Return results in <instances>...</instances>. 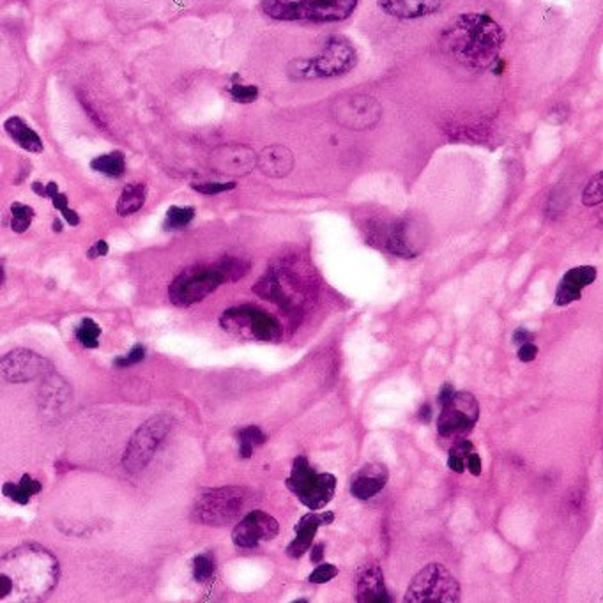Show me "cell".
Here are the masks:
<instances>
[{
	"mask_svg": "<svg viewBox=\"0 0 603 603\" xmlns=\"http://www.w3.org/2000/svg\"><path fill=\"white\" fill-rule=\"evenodd\" d=\"M60 567L44 547L27 543L7 552L0 561V600L11 595L16 602H37L57 586Z\"/></svg>",
	"mask_w": 603,
	"mask_h": 603,
	"instance_id": "obj_1",
	"label": "cell"
},
{
	"mask_svg": "<svg viewBox=\"0 0 603 603\" xmlns=\"http://www.w3.org/2000/svg\"><path fill=\"white\" fill-rule=\"evenodd\" d=\"M503 44V27L483 12H465L453 18L440 36V46L446 55L472 71L492 69Z\"/></svg>",
	"mask_w": 603,
	"mask_h": 603,
	"instance_id": "obj_2",
	"label": "cell"
},
{
	"mask_svg": "<svg viewBox=\"0 0 603 603\" xmlns=\"http://www.w3.org/2000/svg\"><path fill=\"white\" fill-rule=\"evenodd\" d=\"M255 494L244 487H223L201 494L194 504L192 519L203 526L221 528L250 513Z\"/></svg>",
	"mask_w": 603,
	"mask_h": 603,
	"instance_id": "obj_3",
	"label": "cell"
},
{
	"mask_svg": "<svg viewBox=\"0 0 603 603\" xmlns=\"http://www.w3.org/2000/svg\"><path fill=\"white\" fill-rule=\"evenodd\" d=\"M310 283L305 282V278L292 271L290 266H273L266 271V274L258 280V283L253 287V292L274 303L289 315H298L308 296H310Z\"/></svg>",
	"mask_w": 603,
	"mask_h": 603,
	"instance_id": "obj_4",
	"label": "cell"
},
{
	"mask_svg": "<svg viewBox=\"0 0 603 603\" xmlns=\"http://www.w3.org/2000/svg\"><path fill=\"white\" fill-rule=\"evenodd\" d=\"M358 0H264V12L274 20H305L315 23L342 21L349 18Z\"/></svg>",
	"mask_w": 603,
	"mask_h": 603,
	"instance_id": "obj_5",
	"label": "cell"
},
{
	"mask_svg": "<svg viewBox=\"0 0 603 603\" xmlns=\"http://www.w3.org/2000/svg\"><path fill=\"white\" fill-rule=\"evenodd\" d=\"M358 62L356 50L344 37H331L326 48L315 59L294 60L289 73L294 78H324L349 73Z\"/></svg>",
	"mask_w": 603,
	"mask_h": 603,
	"instance_id": "obj_6",
	"label": "cell"
},
{
	"mask_svg": "<svg viewBox=\"0 0 603 603\" xmlns=\"http://www.w3.org/2000/svg\"><path fill=\"white\" fill-rule=\"evenodd\" d=\"M174 419L167 414L155 416L147 419L130 439L126 451L123 455V465L130 474L142 472L149 462L155 458L160 444L171 433Z\"/></svg>",
	"mask_w": 603,
	"mask_h": 603,
	"instance_id": "obj_7",
	"label": "cell"
},
{
	"mask_svg": "<svg viewBox=\"0 0 603 603\" xmlns=\"http://www.w3.org/2000/svg\"><path fill=\"white\" fill-rule=\"evenodd\" d=\"M287 487L310 510H322L331 503L337 490V478L329 472H315L306 456H298Z\"/></svg>",
	"mask_w": 603,
	"mask_h": 603,
	"instance_id": "obj_8",
	"label": "cell"
},
{
	"mask_svg": "<svg viewBox=\"0 0 603 603\" xmlns=\"http://www.w3.org/2000/svg\"><path fill=\"white\" fill-rule=\"evenodd\" d=\"M460 584L439 563L424 567L410 583L405 602L407 603H455L460 600Z\"/></svg>",
	"mask_w": 603,
	"mask_h": 603,
	"instance_id": "obj_9",
	"label": "cell"
},
{
	"mask_svg": "<svg viewBox=\"0 0 603 603\" xmlns=\"http://www.w3.org/2000/svg\"><path fill=\"white\" fill-rule=\"evenodd\" d=\"M221 328L232 335L258 340V342H276L282 338V328L278 321L253 306L230 308L221 315Z\"/></svg>",
	"mask_w": 603,
	"mask_h": 603,
	"instance_id": "obj_10",
	"label": "cell"
},
{
	"mask_svg": "<svg viewBox=\"0 0 603 603\" xmlns=\"http://www.w3.org/2000/svg\"><path fill=\"white\" fill-rule=\"evenodd\" d=\"M225 282L218 266H194L185 269L169 287V298L176 306L201 303Z\"/></svg>",
	"mask_w": 603,
	"mask_h": 603,
	"instance_id": "obj_11",
	"label": "cell"
},
{
	"mask_svg": "<svg viewBox=\"0 0 603 603\" xmlns=\"http://www.w3.org/2000/svg\"><path fill=\"white\" fill-rule=\"evenodd\" d=\"M480 417V403L467 393H455L453 399L442 405V412L437 421V430L442 439L448 440H462L465 439Z\"/></svg>",
	"mask_w": 603,
	"mask_h": 603,
	"instance_id": "obj_12",
	"label": "cell"
},
{
	"mask_svg": "<svg viewBox=\"0 0 603 603\" xmlns=\"http://www.w3.org/2000/svg\"><path fill=\"white\" fill-rule=\"evenodd\" d=\"M331 112L338 124L354 131L370 130L383 117L379 101L369 94L344 96L333 103Z\"/></svg>",
	"mask_w": 603,
	"mask_h": 603,
	"instance_id": "obj_13",
	"label": "cell"
},
{
	"mask_svg": "<svg viewBox=\"0 0 603 603\" xmlns=\"http://www.w3.org/2000/svg\"><path fill=\"white\" fill-rule=\"evenodd\" d=\"M280 526L274 517L260 512L251 510L246 513L239 524L232 531V542L239 549H255L262 542L274 540L278 536Z\"/></svg>",
	"mask_w": 603,
	"mask_h": 603,
	"instance_id": "obj_14",
	"label": "cell"
},
{
	"mask_svg": "<svg viewBox=\"0 0 603 603\" xmlns=\"http://www.w3.org/2000/svg\"><path fill=\"white\" fill-rule=\"evenodd\" d=\"M50 372V361L27 349L11 351L0 360V374L7 383H28Z\"/></svg>",
	"mask_w": 603,
	"mask_h": 603,
	"instance_id": "obj_15",
	"label": "cell"
},
{
	"mask_svg": "<svg viewBox=\"0 0 603 603\" xmlns=\"http://www.w3.org/2000/svg\"><path fill=\"white\" fill-rule=\"evenodd\" d=\"M255 165H258V156L248 146H221L210 155V167L218 176H246Z\"/></svg>",
	"mask_w": 603,
	"mask_h": 603,
	"instance_id": "obj_16",
	"label": "cell"
},
{
	"mask_svg": "<svg viewBox=\"0 0 603 603\" xmlns=\"http://www.w3.org/2000/svg\"><path fill=\"white\" fill-rule=\"evenodd\" d=\"M333 520H335V515L331 512L308 513V515L301 517V520L296 524V538L287 547V556L292 558V559H299L305 552L310 551L317 529L321 526L333 524Z\"/></svg>",
	"mask_w": 603,
	"mask_h": 603,
	"instance_id": "obj_17",
	"label": "cell"
},
{
	"mask_svg": "<svg viewBox=\"0 0 603 603\" xmlns=\"http://www.w3.org/2000/svg\"><path fill=\"white\" fill-rule=\"evenodd\" d=\"M597 280V269L593 266H579L570 269L558 285L556 305L567 306L583 298V290Z\"/></svg>",
	"mask_w": 603,
	"mask_h": 603,
	"instance_id": "obj_18",
	"label": "cell"
},
{
	"mask_svg": "<svg viewBox=\"0 0 603 603\" xmlns=\"http://www.w3.org/2000/svg\"><path fill=\"white\" fill-rule=\"evenodd\" d=\"M383 244L388 251L403 258H412L419 253L417 235L414 234V226L407 219H397L385 230Z\"/></svg>",
	"mask_w": 603,
	"mask_h": 603,
	"instance_id": "obj_19",
	"label": "cell"
},
{
	"mask_svg": "<svg viewBox=\"0 0 603 603\" xmlns=\"http://www.w3.org/2000/svg\"><path fill=\"white\" fill-rule=\"evenodd\" d=\"M388 469L381 464H370L365 465L363 469H360L353 481H351V492L354 497L367 501L372 499L374 496H377L388 483Z\"/></svg>",
	"mask_w": 603,
	"mask_h": 603,
	"instance_id": "obj_20",
	"label": "cell"
},
{
	"mask_svg": "<svg viewBox=\"0 0 603 603\" xmlns=\"http://www.w3.org/2000/svg\"><path fill=\"white\" fill-rule=\"evenodd\" d=\"M358 602L390 603L392 597L385 586L383 572L377 565H367L358 575Z\"/></svg>",
	"mask_w": 603,
	"mask_h": 603,
	"instance_id": "obj_21",
	"label": "cell"
},
{
	"mask_svg": "<svg viewBox=\"0 0 603 603\" xmlns=\"http://www.w3.org/2000/svg\"><path fill=\"white\" fill-rule=\"evenodd\" d=\"M446 0H377L383 11L401 20H416L437 12Z\"/></svg>",
	"mask_w": 603,
	"mask_h": 603,
	"instance_id": "obj_22",
	"label": "cell"
},
{
	"mask_svg": "<svg viewBox=\"0 0 603 603\" xmlns=\"http://www.w3.org/2000/svg\"><path fill=\"white\" fill-rule=\"evenodd\" d=\"M258 169L267 178H285L294 169V155L285 146H269L258 155Z\"/></svg>",
	"mask_w": 603,
	"mask_h": 603,
	"instance_id": "obj_23",
	"label": "cell"
},
{
	"mask_svg": "<svg viewBox=\"0 0 603 603\" xmlns=\"http://www.w3.org/2000/svg\"><path fill=\"white\" fill-rule=\"evenodd\" d=\"M69 397H71V392H69V386L66 385V381L50 372V376L44 379L41 393H39V409L44 416L48 412L55 414V412L64 409V405L67 403Z\"/></svg>",
	"mask_w": 603,
	"mask_h": 603,
	"instance_id": "obj_24",
	"label": "cell"
},
{
	"mask_svg": "<svg viewBox=\"0 0 603 603\" xmlns=\"http://www.w3.org/2000/svg\"><path fill=\"white\" fill-rule=\"evenodd\" d=\"M4 130L7 131V135L23 149L28 153H41L44 149L43 140L39 139V135L28 126L25 124L20 117H9L4 123Z\"/></svg>",
	"mask_w": 603,
	"mask_h": 603,
	"instance_id": "obj_25",
	"label": "cell"
},
{
	"mask_svg": "<svg viewBox=\"0 0 603 603\" xmlns=\"http://www.w3.org/2000/svg\"><path fill=\"white\" fill-rule=\"evenodd\" d=\"M41 483L37 480H34L32 476L28 474H23L21 476V481L18 485L14 483H4L2 487V492L5 497H9L11 501L18 503V504H27L34 494L41 492Z\"/></svg>",
	"mask_w": 603,
	"mask_h": 603,
	"instance_id": "obj_26",
	"label": "cell"
},
{
	"mask_svg": "<svg viewBox=\"0 0 603 603\" xmlns=\"http://www.w3.org/2000/svg\"><path fill=\"white\" fill-rule=\"evenodd\" d=\"M147 197V188L144 185H130L124 188L121 199L117 202L119 216H130L142 209Z\"/></svg>",
	"mask_w": 603,
	"mask_h": 603,
	"instance_id": "obj_27",
	"label": "cell"
},
{
	"mask_svg": "<svg viewBox=\"0 0 603 603\" xmlns=\"http://www.w3.org/2000/svg\"><path fill=\"white\" fill-rule=\"evenodd\" d=\"M92 171L107 176V178H121L126 171V160H124V155L119 153V151H114V153H108V155H103L96 160H92L91 163Z\"/></svg>",
	"mask_w": 603,
	"mask_h": 603,
	"instance_id": "obj_28",
	"label": "cell"
},
{
	"mask_svg": "<svg viewBox=\"0 0 603 603\" xmlns=\"http://www.w3.org/2000/svg\"><path fill=\"white\" fill-rule=\"evenodd\" d=\"M237 440H239V456L241 458H250L253 453L255 446H260L267 440V435L255 424L242 428L237 433Z\"/></svg>",
	"mask_w": 603,
	"mask_h": 603,
	"instance_id": "obj_29",
	"label": "cell"
},
{
	"mask_svg": "<svg viewBox=\"0 0 603 603\" xmlns=\"http://www.w3.org/2000/svg\"><path fill=\"white\" fill-rule=\"evenodd\" d=\"M216 266L223 273L225 282H237L250 271V262L239 257H225Z\"/></svg>",
	"mask_w": 603,
	"mask_h": 603,
	"instance_id": "obj_30",
	"label": "cell"
},
{
	"mask_svg": "<svg viewBox=\"0 0 603 603\" xmlns=\"http://www.w3.org/2000/svg\"><path fill=\"white\" fill-rule=\"evenodd\" d=\"M195 218V209L194 207H178V205H172L167 212V218H165V230H179V228H185L192 223V219Z\"/></svg>",
	"mask_w": 603,
	"mask_h": 603,
	"instance_id": "obj_31",
	"label": "cell"
},
{
	"mask_svg": "<svg viewBox=\"0 0 603 603\" xmlns=\"http://www.w3.org/2000/svg\"><path fill=\"white\" fill-rule=\"evenodd\" d=\"M34 216H36V212H34V209L30 205L14 202L11 205V228L16 234H23L30 226Z\"/></svg>",
	"mask_w": 603,
	"mask_h": 603,
	"instance_id": "obj_32",
	"label": "cell"
},
{
	"mask_svg": "<svg viewBox=\"0 0 603 603\" xmlns=\"http://www.w3.org/2000/svg\"><path fill=\"white\" fill-rule=\"evenodd\" d=\"M76 340L87 347V349H96L99 345V337H101V328L92 321V319H83L80 326L75 331Z\"/></svg>",
	"mask_w": 603,
	"mask_h": 603,
	"instance_id": "obj_33",
	"label": "cell"
},
{
	"mask_svg": "<svg viewBox=\"0 0 603 603\" xmlns=\"http://www.w3.org/2000/svg\"><path fill=\"white\" fill-rule=\"evenodd\" d=\"M583 202L584 205L588 207H602V212H600V219L603 221V171L599 172L591 181L590 185L586 186L584 194H583Z\"/></svg>",
	"mask_w": 603,
	"mask_h": 603,
	"instance_id": "obj_34",
	"label": "cell"
},
{
	"mask_svg": "<svg viewBox=\"0 0 603 603\" xmlns=\"http://www.w3.org/2000/svg\"><path fill=\"white\" fill-rule=\"evenodd\" d=\"M216 563L210 554H201L194 559V577L197 583H207L214 577Z\"/></svg>",
	"mask_w": 603,
	"mask_h": 603,
	"instance_id": "obj_35",
	"label": "cell"
},
{
	"mask_svg": "<svg viewBox=\"0 0 603 603\" xmlns=\"http://www.w3.org/2000/svg\"><path fill=\"white\" fill-rule=\"evenodd\" d=\"M337 575H338V568H337L335 565L324 563V565L317 567V568L312 572V575L308 577V581L313 583V584H326V583H329L331 579H335Z\"/></svg>",
	"mask_w": 603,
	"mask_h": 603,
	"instance_id": "obj_36",
	"label": "cell"
},
{
	"mask_svg": "<svg viewBox=\"0 0 603 603\" xmlns=\"http://www.w3.org/2000/svg\"><path fill=\"white\" fill-rule=\"evenodd\" d=\"M230 96L239 103H251L258 98V89L255 85H234L230 87Z\"/></svg>",
	"mask_w": 603,
	"mask_h": 603,
	"instance_id": "obj_37",
	"label": "cell"
},
{
	"mask_svg": "<svg viewBox=\"0 0 603 603\" xmlns=\"http://www.w3.org/2000/svg\"><path fill=\"white\" fill-rule=\"evenodd\" d=\"M467 456H469V455L456 444L455 448L449 449V455H448V467H449L453 472H464Z\"/></svg>",
	"mask_w": 603,
	"mask_h": 603,
	"instance_id": "obj_38",
	"label": "cell"
},
{
	"mask_svg": "<svg viewBox=\"0 0 603 603\" xmlns=\"http://www.w3.org/2000/svg\"><path fill=\"white\" fill-rule=\"evenodd\" d=\"M144 358H146V347L140 345V344H137L124 358H117L114 363H115L117 367H121V369H126V367H131V365L140 363Z\"/></svg>",
	"mask_w": 603,
	"mask_h": 603,
	"instance_id": "obj_39",
	"label": "cell"
},
{
	"mask_svg": "<svg viewBox=\"0 0 603 603\" xmlns=\"http://www.w3.org/2000/svg\"><path fill=\"white\" fill-rule=\"evenodd\" d=\"M235 188V183H205V185H194V190L203 195H218L223 192H230Z\"/></svg>",
	"mask_w": 603,
	"mask_h": 603,
	"instance_id": "obj_40",
	"label": "cell"
},
{
	"mask_svg": "<svg viewBox=\"0 0 603 603\" xmlns=\"http://www.w3.org/2000/svg\"><path fill=\"white\" fill-rule=\"evenodd\" d=\"M538 356V347L533 344V342H528V344H522L520 349H519V360L524 361V363H531L535 361Z\"/></svg>",
	"mask_w": 603,
	"mask_h": 603,
	"instance_id": "obj_41",
	"label": "cell"
},
{
	"mask_svg": "<svg viewBox=\"0 0 603 603\" xmlns=\"http://www.w3.org/2000/svg\"><path fill=\"white\" fill-rule=\"evenodd\" d=\"M467 467H469V471H471V474H474V476H480L481 474V458H480V455L476 453V451H472L469 456H467Z\"/></svg>",
	"mask_w": 603,
	"mask_h": 603,
	"instance_id": "obj_42",
	"label": "cell"
},
{
	"mask_svg": "<svg viewBox=\"0 0 603 603\" xmlns=\"http://www.w3.org/2000/svg\"><path fill=\"white\" fill-rule=\"evenodd\" d=\"M108 253V244L105 241H98L91 250H89V258L96 257H105Z\"/></svg>",
	"mask_w": 603,
	"mask_h": 603,
	"instance_id": "obj_43",
	"label": "cell"
},
{
	"mask_svg": "<svg viewBox=\"0 0 603 603\" xmlns=\"http://www.w3.org/2000/svg\"><path fill=\"white\" fill-rule=\"evenodd\" d=\"M455 393H456V392H455V388H453L451 385H444V386L440 388V393H439V403H440V405H446V403L453 399Z\"/></svg>",
	"mask_w": 603,
	"mask_h": 603,
	"instance_id": "obj_44",
	"label": "cell"
},
{
	"mask_svg": "<svg viewBox=\"0 0 603 603\" xmlns=\"http://www.w3.org/2000/svg\"><path fill=\"white\" fill-rule=\"evenodd\" d=\"M513 342L515 344H528V342H533V333H529L528 329H517L515 333H513Z\"/></svg>",
	"mask_w": 603,
	"mask_h": 603,
	"instance_id": "obj_45",
	"label": "cell"
},
{
	"mask_svg": "<svg viewBox=\"0 0 603 603\" xmlns=\"http://www.w3.org/2000/svg\"><path fill=\"white\" fill-rule=\"evenodd\" d=\"M322 556H324V545L319 543V545H315V547L312 549V561H313V563H319V561L322 559Z\"/></svg>",
	"mask_w": 603,
	"mask_h": 603,
	"instance_id": "obj_46",
	"label": "cell"
},
{
	"mask_svg": "<svg viewBox=\"0 0 603 603\" xmlns=\"http://www.w3.org/2000/svg\"><path fill=\"white\" fill-rule=\"evenodd\" d=\"M430 416H432V407H430L428 403H424V405L421 407V410H419V417H421L423 421H428Z\"/></svg>",
	"mask_w": 603,
	"mask_h": 603,
	"instance_id": "obj_47",
	"label": "cell"
},
{
	"mask_svg": "<svg viewBox=\"0 0 603 603\" xmlns=\"http://www.w3.org/2000/svg\"><path fill=\"white\" fill-rule=\"evenodd\" d=\"M32 190H34L37 195L46 197V186H43L41 183H34V185H32Z\"/></svg>",
	"mask_w": 603,
	"mask_h": 603,
	"instance_id": "obj_48",
	"label": "cell"
},
{
	"mask_svg": "<svg viewBox=\"0 0 603 603\" xmlns=\"http://www.w3.org/2000/svg\"><path fill=\"white\" fill-rule=\"evenodd\" d=\"M53 230H55V232H60V230H62L60 221H53Z\"/></svg>",
	"mask_w": 603,
	"mask_h": 603,
	"instance_id": "obj_49",
	"label": "cell"
}]
</instances>
